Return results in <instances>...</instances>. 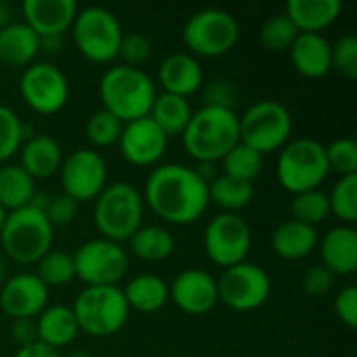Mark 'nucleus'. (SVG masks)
<instances>
[{
    "instance_id": "obj_19",
    "label": "nucleus",
    "mask_w": 357,
    "mask_h": 357,
    "mask_svg": "<svg viewBox=\"0 0 357 357\" xmlns=\"http://www.w3.org/2000/svg\"><path fill=\"white\" fill-rule=\"evenodd\" d=\"M75 0H25V23L40 36H65L77 17Z\"/></svg>"
},
{
    "instance_id": "obj_21",
    "label": "nucleus",
    "mask_w": 357,
    "mask_h": 357,
    "mask_svg": "<svg viewBox=\"0 0 357 357\" xmlns=\"http://www.w3.org/2000/svg\"><path fill=\"white\" fill-rule=\"evenodd\" d=\"M159 82L167 94L188 98L203 86V69L192 54L174 52L161 63Z\"/></svg>"
},
{
    "instance_id": "obj_32",
    "label": "nucleus",
    "mask_w": 357,
    "mask_h": 357,
    "mask_svg": "<svg viewBox=\"0 0 357 357\" xmlns=\"http://www.w3.org/2000/svg\"><path fill=\"white\" fill-rule=\"evenodd\" d=\"M209 201H213L224 213H236L245 209L255 195V188L251 182H243L236 178H230L226 174H220L209 186Z\"/></svg>"
},
{
    "instance_id": "obj_25",
    "label": "nucleus",
    "mask_w": 357,
    "mask_h": 357,
    "mask_svg": "<svg viewBox=\"0 0 357 357\" xmlns=\"http://www.w3.org/2000/svg\"><path fill=\"white\" fill-rule=\"evenodd\" d=\"M40 52V36L23 21L0 29V61L10 67H29Z\"/></svg>"
},
{
    "instance_id": "obj_42",
    "label": "nucleus",
    "mask_w": 357,
    "mask_h": 357,
    "mask_svg": "<svg viewBox=\"0 0 357 357\" xmlns=\"http://www.w3.org/2000/svg\"><path fill=\"white\" fill-rule=\"evenodd\" d=\"M123 59V65L128 67H140L151 56V42L144 33H126L119 44V54Z\"/></svg>"
},
{
    "instance_id": "obj_11",
    "label": "nucleus",
    "mask_w": 357,
    "mask_h": 357,
    "mask_svg": "<svg viewBox=\"0 0 357 357\" xmlns=\"http://www.w3.org/2000/svg\"><path fill=\"white\" fill-rule=\"evenodd\" d=\"M215 284L218 301H222L234 312H253L261 307L272 293L268 272L249 261L226 268L220 280H215Z\"/></svg>"
},
{
    "instance_id": "obj_43",
    "label": "nucleus",
    "mask_w": 357,
    "mask_h": 357,
    "mask_svg": "<svg viewBox=\"0 0 357 357\" xmlns=\"http://www.w3.org/2000/svg\"><path fill=\"white\" fill-rule=\"evenodd\" d=\"M44 213L48 218V222L52 224V228L54 226H67L77 215V203L71 197H67L65 192L63 195H54V197L48 199V205H46Z\"/></svg>"
},
{
    "instance_id": "obj_4",
    "label": "nucleus",
    "mask_w": 357,
    "mask_h": 357,
    "mask_svg": "<svg viewBox=\"0 0 357 357\" xmlns=\"http://www.w3.org/2000/svg\"><path fill=\"white\" fill-rule=\"evenodd\" d=\"M52 232L46 213L31 205L8 211L0 230L2 253L17 264H38L52 249Z\"/></svg>"
},
{
    "instance_id": "obj_28",
    "label": "nucleus",
    "mask_w": 357,
    "mask_h": 357,
    "mask_svg": "<svg viewBox=\"0 0 357 357\" xmlns=\"http://www.w3.org/2000/svg\"><path fill=\"white\" fill-rule=\"evenodd\" d=\"M121 291L128 301V307L142 314L159 312L169 301V287L157 274H140L132 278Z\"/></svg>"
},
{
    "instance_id": "obj_34",
    "label": "nucleus",
    "mask_w": 357,
    "mask_h": 357,
    "mask_svg": "<svg viewBox=\"0 0 357 357\" xmlns=\"http://www.w3.org/2000/svg\"><path fill=\"white\" fill-rule=\"evenodd\" d=\"M36 276L44 282V287H65L75 278L73 255L67 251L50 249L40 261Z\"/></svg>"
},
{
    "instance_id": "obj_5",
    "label": "nucleus",
    "mask_w": 357,
    "mask_h": 357,
    "mask_svg": "<svg viewBox=\"0 0 357 357\" xmlns=\"http://www.w3.org/2000/svg\"><path fill=\"white\" fill-rule=\"evenodd\" d=\"M144 199L134 184L115 182L96 197L94 224L102 238L111 243L130 241L142 228Z\"/></svg>"
},
{
    "instance_id": "obj_17",
    "label": "nucleus",
    "mask_w": 357,
    "mask_h": 357,
    "mask_svg": "<svg viewBox=\"0 0 357 357\" xmlns=\"http://www.w3.org/2000/svg\"><path fill=\"white\" fill-rule=\"evenodd\" d=\"M48 305V287L29 272L17 274L0 287V307L13 320H33Z\"/></svg>"
},
{
    "instance_id": "obj_18",
    "label": "nucleus",
    "mask_w": 357,
    "mask_h": 357,
    "mask_svg": "<svg viewBox=\"0 0 357 357\" xmlns=\"http://www.w3.org/2000/svg\"><path fill=\"white\" fill-rule=\"evenodd\" d=\"M169 297L184 314L203 316L218 305V284L203 270H184L174 278Z\"/></svg>"
},
{
    "instance_id": "obj_30",
    "label": "nucleus",
    "mask_w": 357,
    "mask_h": 357,
    "mask_svg": "<svg viewBox=\"0 0 357 357\" xmlns=\"http://www.w3.org/2000/svg\"><path fill=\"white\" fill-rule=\"evenodd\" d=\"M36 195L33 178L21 165L0 167V205L6 211L27 207Z\"/></svg>"
},
{
    "instance_id": "obj_35",
    "label": "nucleus",
    "mask_w": 357,
    "mask_h": 357,
    "mask_svg": "<svg viewBox=\"0 0 357 357\" xmlns=\"http://www.w3.org/2000/svg\"><path fill=\"white\" fill-rule=\"evenodd\" d=\"M224 174L243 182H251L261 174L264 167V157L259 153H255L253 149L245 146L243 142H238L224 159Z\"/></svg>"
},
{
    "instance_id": "obj_48",
    "label": "nucleus",
    "mask_w": 357,
    "mask_h": 357,
    "mask_svg": "<svg viewBox=\"0 0 357 357\" xmlns=\"http://www.w3.org/2000/svg\"><path fill=\"white\" fill-rule=\"evenodd\" d=\"M15 357H61L56 349L48 347V345H42V343H31V345H25V347H19V351L15 354Z\"/></svg>"
},
{
    "instance_id": "obj_3",
    "label": "nucleus",
    "mask_w": 357,
    "mask_h": 357,
    "mask_svg": "<svg viewBox=\"0 0 357 357\" xmlns=\"http://www.w3.org/2000/svg\"><path fill=\"white\" fill-rule=\"evenodd\" d=\"M238 142V115L230 109L201 107L182 132L186 153L199 163L222 161Z\"/></svg>"
},
{
    "instance_id": "obj_20",
    "label": "nucleus",
    "mask_w": 357,
    "mask_h": 357,
    "mask_svg": "<svg viewBox=\"0 0 357 357\" xmlns=\"http://www.w3.org/2000/svg\"><path fill=\"white\" fill-rule=\"evenodd\" d=\"M320 255L324 268L335 276H351L357 270V232L354 226H335L331 228L322 243Z\"/></svg>"
},
{
    "instance_id": "obj_40",
    "label": "nucleus",
    "mask_w": 357,
    "mask_h": 357,
    "mask_svg": "<svg viewBox=\"0 0 357 357\" xmlns=\"http://www.w3.org/2000/svg\"><path fill=\"white\" fill-rule=\"evenodd\" d=\"M326 163L331 172H337L341 178L357 176V144L351 138L333 140L326 146Z\"/></svg>"
},
{
    "instance_id": "obj_46",
    "label": "nucleus",
    "mask_w": 357,
    "mask_h": 357,
    "mask_svg": "<svg viewBox=\"0 0 357 357\" xmlns=\"http://www.w3.org/2000/svg\"><path fill=\"white\" fill-rule=\"evenodd\" d=\"M335 314L337 318L347 326L357 328V289L356 287H345L337 299H335Z\"/></svg>"
},
{
    "instance_id": "obj_13",
    "label": "nucleus",
    "mask_w": 357,
    "mask_h": 357,
    "mask_svg": "<svg viewBox=\"0 0 357 357\" xmlns=\"http://www.w3.org/2000/svg\"><path fill=\"white\" fill-rule=\"evenodd\" d=\"M203 245L215 266H238L251 251V228L238 213H220L207 224Z\"/></svg>"
},
{
    "instance_id": "obj_27",
    "label": "nucleus",
    "mask_w": 357,
    "mask_h": 357,
    "mask_svg": "<svg viewBox=\"0 0 357 357\" xmlns=\"http://www.w3.org/2000/svg\"><path fill=\"white\" fill-rule=\"evenodd\" d=\"M36 331H38V343L48 345L59 351L61 347H67L77 337L79 326L71 307L50 305L38 316Z\"/></svg>"
},
{
    "instance_id": "obj_37",
    "label": "nucleus",
    "mask_w": 357,
    "mask_h": 357,
    "mask_svg": "<svg viewBox=\"0 0 357 357\" xmlns=\"http://www.w3.org/2000/svg\"><path fill=\"white\" fill-rule=\"evenodd\" d=\"M328 203L331 213L345 222V226H354L357 222V176L341 178L328 195Z\"/></svg>"
},
{
    "instance_id": "obj_16",
    "label": "nucleus",
    "mask_w": 357,
    "mask_h": 357,
    "mask_svg": "<svg viewBox=\"0 0 357 357\" xmlns=\"http://www.w3.org/2000/svg\"><path fill=\"white\" fill-rule=\"evenodd\" d=\"M165 149L167 136L151 117H140L130 123H123L119 136V151L128 163L136 167L155 165L165 155Z\"/></svg>"
},
{
    "instance_id": "obj_47",
    "label": "nucleus",
    "mask_w": 357,
    "mask_h": 357,
    "mask_svg": "<svg viewBox=\"0 0 357 357\" xmlns=\"http://www.w3.org/2000/svg\"><path fill=\"white\" fill-rule=\"evenodd\" d=\"M10 335H13V341H15L19 347L31 345V343L38 341L36 322H33V320H13Z\"/></svg>"
},
{
    "instance_id": "obj_44",
    "label": "nucleus",
    "mask_w": 357,
    "mask_h": 357,
    "mask_svg": "<svg viewBox=\"0 0 357 357\" xmlns=\"http://www.w3.org/2000/svg\"><path fill=\"white\" fill-rule=\"evenodd\" d=\"M203 107H218V109H230L234 111L236 105V88L230 82L215 79L211 82L203 92Z\"/></svg>"
},
{
    "instance_id": "obj_12",
    "label": "nucleus",
    "mask_w": 357,
    "mask_h": 357,
    "mask_svg": "<svg viewBox=\"0 0 357 357\" xmlns=\"http://www.w3.org/2000/svg\"><path fill=\"white\" fill-rule=\"evenodd\" d=\"M75 276L88 287H117L128 272L126 251L107 238L84 243L73 255Z\"/></svg>"
},
{
    "instance_id": "obj_8",
    "label": "nucleus",
    "mask_w": 357,
    "mask_h": 357,
    "mask_svg": "<svg viewBox=\"0 0 357 357\" xmlns=\"http://www.w3.org/2000/svg\"><path fill=\"white\" fill-rule=\"evenodd\" d=\"M291 132V111L278 100H257L238 117L241 142L261 157L280 151L289 142Z\"/></svg>"
},
{
    "instance_id": "obj_2",
    "label": "nucleus",
    "mask_w": 357,
    "mask_h": 357,
    "mask_svg": "<svg viewBox=\"0 0 357 357\" xmlns=\"http://www.w3.org/2000/svg\"><path fill=\"white\" fill-rule=\"evenodd\" d=\"M102 109L115 115L121 123L149 117L157 98L155 82L140 67L117 65L102 73L98 84Z\"/></svg>"
},
{
    "instance_id": "obj_50",
    "label": "nucleus",
    "mask_w": 357,
    "mask_h": 357,
    "mask_svg": "<svg viewBox=\"0 0 357 357\" xmlns=\"http://www.w3.org/2000/svg\"><path fill=\"white\" fill-rule=\"evenodd\" d=\"M8 23H10V8L4 2H0V29H4Z\"/></svg>"
},
{
    "instance_id": "obj_1",
    "label": "nucleus",
    "mask_w": 357,
    "mask_h": 357,
    "mask_svg": "<svg viewBox=\"0 0 357 357\" xmlns=\"http://www.w3.org/2000/svg\"><path fill=\"white\" fill-rule=\"evenodd\" d=\"M142 199L163 222L186 226L205 213L209 190L195 169L180 163H165L155 167L146 178Z\"/></svg>"
},
{
    "instance_id": "obj_10",
    "label": "nucleus",
    "mask_w": 357,
    "mask_h": 357,
    "mask_svg": "<svg viewBox=\"0 0 357 357\" xmlns=\"http://www.w3.org/2000/svg\"><path fill=\"white\" fill-rule=\"evenodd\" d=\"M241 36L238 21L224 8H203L188 17L182 29L186 48L201 56H222L230 52Z\"/></svg>"
},
{
    "instance_id": "obj_31",
    "label": "nucleus",
    "mask_w": 357,
    "mask_h": 357,
    "mask_svg": "<svg viewBox=\"0 0 357 357\" xmlns=\"http://www.w3.org/2000/svg\"><path fill=\"white\" fill-rule=\"evenodd\" d=\"M130 247L138 259L149 261V264H157V261H163L172 255L176 241H174L172 232L163 226H142L130 238Z\"/></svg>"
},
{
    "instance_id": "obj_36",
    "label": "nucleus",
    "mask_w": 357,
    "mask_h": 357,
    "mask_svg": "<svg viewBox=\"0 0 357 357\" xmlns=\"http://www.w3.org/2000/svg\"><path fill=\"white\" fill-rule=\"evenodd\" d=\"M297 36H299V29L284 13L268 17L259 31V40H261L264 48H268L272 52L289 50L293 46V42L297 40Z\"/></svg>"
},
{
    "instance_id": "obj_9",
    "label": "nucleus",
    "mask_w": 357,
    "mask_h": 357,
    "mask_svg": "<svg viewBox=\"0 0 357 357\" xmlns=\"http://www.w3.org/2000/svg\"><path fill=\"white\" fill-rule=\"evenodd\" d=\"M77 50L92 63H111L119 54L123 29L119 19L105 6H88L77 10L71 25Z\"/></svg>"
},
{
    "instance_id": "obj_39",
    "label": "nucleus",
    "mask_w": 357,
    "mask_h": 357,
    "mask_svg": "<svg viewBox=\"0 0 357 357\" xmlns=\"http://www.w3.org/2000/svg\"><path fill=\"white\" fill-rule=\"evenodd\" d=\"M23 144V123L19 115L6 107L0 105V163L10 159Z\"/></svg>"
},
{
    "instance_id": "obj_38",
    "label": "nucleus",
    "mask_w": 357,
    "mask_h": 357,
    "mask_svg": "<svg viewBox=\"0 0 357 357\" xmlns=\"http://www.w3.org/2000/svg\"><path fill=\"white\" fill-rule=\"evenodd\" d=\"M121 130H123V123H121L115 115H111L109 111L100 109V111H96V113L88 119V123H86V138H88L94 146L107 149V146L119 142Z\"/></svg>"
},
{
    "instance_id": "obj_26",
    "label": "nucleus",
    "mask_w": 357,
    "mask_h": 357,
    "mask_svg": "<svg viewBox=\"0 0 357 357\" xmlns=\"http://www.w3.org/2000/svg\"><path fill=\"white\" fill-rule=\"evenodd\" d=\"M318 245V230L314 226L287 220L272 232V249L278 257L297 261L307 257Z\"/></svg>"
},
{
    "instance_id": "obj_45",
    "label": "nucleus",
    "mask_w": 357,
    "mask_h": 357,
    "mask_svg": "<svg viewBox=\"0 0 357 357\" xmlns=\"http://www.w3.org/2000/svg\"><path fill=\"white\" fill-rule=\"evenodd\" d=\"M335 284V274L331 270H326L324 266H314L310 268L303 278H301V287L307 295H326Z\"/></svg>"
},
{
    "instance_id": "obj_51",
    "label": "nucleus",
    "mask_w": 357,
    "mask_h": 357,
    "mask_svg": "<svg viewBox=\"0 0 357 357\" xmlns=\"http://www.w3.org/2000/svg\"><path fill=\"white\" fill-rule=\"evenodd\" d=\"M6 213H8V211H6V209H4V207L0 205V230H2V226H4V220H6Z\"/></svg>"
},
{
    "instance_id": "obj_33",
    "label": "nucleus",
    "mask_w": 357,
    "mask_h": 357,
    "mask_svg": "<svg viewBox=\"0 0 357 357\" xmlns=\"http://www.w3.org/2000/svg\"><path fill=\"white\" fill-rule=\"evenodd\" d=\"M291 220L307 224V226H318L331 215V203L328 195L322 192L320 188L316 190H305L293 197L291 201Z\"/></svg>"
},
{
    "instance_id": "obj_49",
    "label": "nucleus",
    "mask_w": 357,
    "mask_h": 357,
    "mask_svg": "<svg viewBox=\"0 0 357 357\" xmlns=\"http://www.w3.org/2000/svg\"><path fill=\"white\" fill-rule=\"evenodd\" d=\"M61 48H63V36L40 38V50H44V52H61Z\"/></svg>"
},
{
    "instance_id": "obj_24",
    "label": "nucleus",
    "mask_w": 357,
    "mask_h": 357,
    "mask_svg": "<svg viewBox=\"0 0 357 357\" xmlns=\"http://www.w3.org/2000/svg\"><path fill=\"white\" fill-rule=\"evenodd\" d=\"M21 167L36 180V178H50L63 165V151L61 144L46 134L31 136L25 144H21Z\"/></svg>"
},
{
    "instance_id": "obj_53",
    "label": "nucleus",
    "mask_w": 357,
    "mask_h": 357,
    "mask_svg": "<svg viewBox=\"0 0 357 357\" xmlns=\"http://www.w3.org/2000/svg\"><path fill=\"white\" fill-rule=\"evenodd\" d=\"M0 268H2V257H0Z\"/></svg>"
},
{
    "instance_id": "obj_14",
    "label": "nucleus",
    "mask_w": 357,
    "mask_h": 357,
    "mask_svg": "<svg viewBox=\"0 0 357 357\" xmlns=\"http://www.w3.org/2000/svg\"><path fill=\"white\" fill-rule=\"evenodd\" d=\"M19 92L25 105L40 115L59 113L69 98V82L52 63H31L23 69Z\"/></svg>"
},
{
    "instance_id": "obj_52",
    "label": "nucleus",
    "mask_w": 357,
    "mask_h": 357,
    "mask_svg": "<svg viewBox=\"0 0 357 357\" xmlns=\"http://www.w3.org/2000/svg\"><path fill=\"white\" fill-rule=\"evenodd\" d=\"M67 357H92V356H88V354H84V351H77V354H69Z\"/></svg>"
},
{
    "instance_id": "obj_6",
    "label": "nucleus",
    "mask_w": 357,
    "mask_h": 357,
    "mask_svg": "<svg viewBox=\"0 0 357 357\" xmlns=\"http://www.w3.org/2000/svg\"><path fill=\"white\" fill-rule=\"evenodd\" d=\"M276 172L282 188L293 195L316 190L331 174L326 163V146L314 138L289 140L280 149Z\"/></svg>"
},
{
    "instance_id": "obj_15",
    "label": "nucleus",
    "mask_w": 357,
    "mask_h": 357,
    "mask_svg": "<svg viewBox=\"0 0 357 357\" xmlns=\"http://www.w3.org/2000/svg\"><path fill=\"white\" fill-rule=\"evenodd\" d=\"M63 192L75 203H86L96 199L107 186V163L90 149H79L71 153L61 165Z\"/></svg>"
},
{
    "instance_id": "obj_22",
    "label": "nucleus",
    "mask_w": 357,
    "mask_h": 357,
    "mask_svg": "<svg viewBox=\"0 0 357 357\" xmlns=\"http://www.w3.org/2000/svg\"><path fill=\"white\" fill-rule=\"evenodd\" d=\"M289 50L295 69L303 77L320 79L333 69L331 42L322 33H299Z\"/></svg>"
},
{
    "instance_id": "obj_7",
    "label": "nucleus",
    "mask_w": 357,
    "mask_h": 357,
    "mask_svg": "<svg viewBox=\"0 0 357 357\" xmlns=\"http://www.w3.org/2000/svg\"><path fill=\"white\" fill-rule=\"evenodd\" d=\"M79 331L90 337H111L123 328L130 316L128 301L119 287H86L71 307Z\"/></svg>"
},
{
    "instance_id": "obj_41",
    "label": "nucleus",
    "mask_w": 357,
    "mask_h": 357,
    "mask_svg": "<svg viewBox=\"0 0 357 357\" xmlns=\"http://www.w3.org/2000/svg\"><path fill=\"white\" fill-rule=\"evenodd\" d=\"M331 59L333 69H337L343 77H357V38L356 36H341L335 44H331Z\"/></svg>"
},
{
    "instance_id": "obj_23",
    "label": "nucleus",
    "mask_w": 357,
    "mask_h": 357,
    "mask_svg": "<svg viewBox=\"0 0 357 357\" xmlns=\"http://www.w3.org/2000/svg\"><path fill=\"white\" fill-rule=\"evenodd\" d=\"M343 10L339 0H289L284 15L299 33H320L331 27Z\"/></svg>"
},
{
    "instance_id": "obj_29",
    "label": "nucleus",
    "mask_w": 357,
    "mask_h": 357,
    "mask_svg": "<svg viewBox=\"0 0 357 357\" xmlns=\"http://www.w3.org/2000/svg\"><path fill=\"white\" fill-rule=\"evenodd\" d=\"M149 117L159 126V130L169 138V136H182V132L186 130L190 117H192V109L188 98L176 96V94H157Z\"/></svg>"
}]
</instances>
